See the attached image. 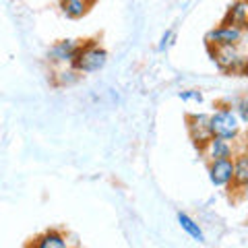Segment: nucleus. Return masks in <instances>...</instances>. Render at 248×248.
<instances>
[{
	"mask_svg": "<svg viewBox=\"0 0 248 248\" xmlns=\"http://www.w3.org/2000/svg\"><path fill=\"white\" fill-rule=\"evenodd\" d=\"M207 54L213 64L219 68L223 75L234 77H248V56L238 50V46H205Z\"/></svg>",
	"mask_w": 248,
	"mask_h": 248,
	"instance_id": "1",
	"label": "nucleus"
},
{
	"mask_svg": "<svg viewBox=\"0 0 248 248\" xmlns=\"http://www.w3.org/2000/svg\"><path fill=\"white\" fill-rule=\"evenodd\" d=\"M209 128H211L213 137L226 139V141H238L242 135V122L238 120L236 112L226 102L217 104L215 110L209 114Z\"/></svg>",
	"mask_w": 248,
	"mask_h": 248,
	"instance_id": "2",
	"label": "nucleus"
},
{
	"mask_svg": "<svg viewBox=\"0 0 248 248\" xmlns=\"http://www.w3.org/2000/svg\"><path fill=\"white\" fill-rule=\"evenodd\" d=\"M108 64V50L97 40H83L79 52H77L71 66L81 75L97 73Z\"/></svg>",
	"mask_w": 248,
	"mask_h": 248,
	"instance_id": "3",
	"label": "nucleus"
},
{
	"mask_svg": "<svg viewBox=\"0 0 248 248\" xmlns=\"http://www.w3.org/2000/svg\"><path fill=\"white\" fill-rule=\"evenodd\" d=\"M83 40H75V37H64V40H58L50 46L48 54H46V60L52 68L56 66H71V62L75 60L77 52H79Z\"/></svg>",
	"mask_w": 248,
	"mask_h": 248,
	"instance_id": "4",
	"label": "nucleus"
},
{
	"mask_svg": "<svg viewBox=\"0 0 248 248\" xmlns=\"http://www.w3.org/2000/svg\"><path fill=\"white\" fill-rule=\"evenodd\" d=\"M184 124H186V133H188L192 145L201 151L209 143V139L213 137L211 128H209V114H205V112H190V114H186Z\"/></svg>",
	"mask_w": 248,
	"mask_h": 248,
	"instance_id": "5",
	"label": "nucleus"
},
{
	"mask_svg": "<svg viewBox=\"0 0 248 248\" xmlns=\"http://www.w3.org/2000/svg\"><path fill=\"white\" fill-rule=\"evenodd\" d=\"M207 176L209 182L217 188H230L234 184V157L207 161Z\"/></svg>",
	"mask_w": 248,
	"mask_h": 248,
	"instance_id": "6",
	"label": "nucleus"
},
{
	"mask_svg": "<svg viewBox=\"0 0 248 248\" xmlns=\"http://www.w3.org/2000/svg\"><path fill=\"white\" fill-rule=\"evenodd\" d=\"M242 37H244V31L219 23L217 27L209 29L205 33V46H213V48H217V46H238L242 42Z\"/></svg>",
	"mask_w": 248,
	"mask_h": 248,
	"instance_id": "7",
	"label": "nucleus"
},
{
	"mask_svg": "<svg viewBox=\"0 0 248 248\" xmlns=\"http://www.w3.org/2000/svg\"><path fill=\"white\" fill-rule=\"evenodd\" d=\"M236 141H226V139L211 137L209 143L201 149L199 153L203 155L207 161H217V159H232L236 153Z\"/></svg>",
	"mask_w": 248,
	"mask_h": 248,
	"instance_id": "8",
	"label": "nucleus"
},
{
	"mask_svg": "<svg viewBox=\"0 0 248 248\" xmlns=\"http://www.w3.org/2000/svg\"><path fill=\"white\" fill-rule=\"evenodd\" d=\"M248 182V137L246 141L236 147L234 153V184L230 186V192H236L238 188Z\"/></svg>",
	"mask_w": 248,
	"mask_h": 248,
	"instance_id": "9",
	"label": "nucleus"
},
{
	"mask_svg": "<svg viewBox=\"0 0 248 248\" xmlns=\"http://www.w3.org/2000/svg\"><path fill=\"white\" fill-rule=\"evenodd\" d=\"M27 248H73L71 242H68V238L64 232L60 230H46L42 232L40 236H35L31 242L27 244Z\"/></svg>",
	"mask_w": 248,
	"mask_h": 248,
	"instance_id": "10",
	"label": "nucleus"
},
{
	"mask_svg": "<svg viewBox=\"0 0 248 248\" xmlns=\"http://www.w3.org/2000/svg\"><path fill=\"white\" fill-rule=\"evenodd\" d=\"M221 23L223 25L236 27L240 31H246L248 29V6H246L244 0H234V2L228 6V11H226V15H223Z\"/></svg>",
	"mask_w": 248,
	"mask_h": 248,
	"instance_id": "11",
	"label": "nucleus"
},
{
	"mask_svg": "<svg viewBox=\"0 0 248 248\" xmlns=\"http://www.w3.org/2000/svg\"><path fill=\"white\" fill-rule=\"evenodd\" d=\"M81 73L75 71L73 66H56L50 71V83L54 85L56 89H66V87H73L81 81Z\"/></svg>",
	"mask_w": 248,
	"mask_h": 248,
	"instance_id": "12",
	"label": "nucleus"
},
{
	"mask_svg": "<svg viewBox=\"0 0 248 248\" xmlns=\"http://www.w3.org/2000/svg\"><path fill=\"white\" fill-rule=\"evenodd\" d=\"M93 4H95V0H62L58 6H60V13L66 19L77 21V19H83L91 11Z\"/></svg>",
	"mask_w": 248,
	"mask_h": 248,
	"instance_id": "13",
	"label": "nucleus"
},
{
	"mask_svg": "<svg viewBox=\"0 0 248 248\" xmlns=\"http://www.w3.org/2000/svg\"><path fill=\"white\" fill-rule=\"evenodd\" d=\"M176 219H178V226L182 228L184 234H188L195 242H201V244L205 242V232H203V228L199 226L197 219H192V217L188 213H184V211H178Z\"/></svg>",
	"mask_w": 248,
	"mask_h": 248,
	"instance_id": "14",
	"label": "nucleus"
},
{
	"mask_svg": "<svg viewBox=\"0 0 248 248\" xmlns=\"http://www.w3.org/2000/svg\"><path fill=\"white\" fill-rule=\"evenodd\" d=\"M230 106H232V110L236 112L238 120L242 122V124H246V126H248V95H244V97H238V99H234V102H232Z\"/></svg>",
	"mask_w": 248,
	"mask_h": 248,
	"instance_id": "15",
	"label": "nucleus"
},
{
	"mask_svg": "<svg viewBox=\"0 0 248 248\" xmlns=\"http://www.w3.org/2000/svg\"><path fill=\"white\" fill-rule=\"evenodd\" d=\"M174 44H176V31H174V29H166V31H164V35L159 37L157 50H159V52H168Z\"/></svg>",
	"mask_w": 248,
	"mask_h": 248,
	"instance_id": "16",
	"label": "nucleus"
},
{
	"mask_svg": "<svg viewBox=\"0 0 248 248\" xmlns=\"http://www.w3.org/2000/svg\"><path fill=\"white\" fill-rule=\"evenodd\" d=\"M178 97H180L182 102H197V104H201L205 99L201 89H184V91L178 93Z\"/></svg>",
	"mask_w": 248,
	"mask_h": 248,
	"instance_id": "17",
	"label": "nucleus"
},
{
	"mask_svg": "<svg viewBox=\"0 0 248 248\" xmlns=\"http://www.w3.org/2000/svg\"><path fill=\"white\" fill-rule=\"evenodd\" d=\"M234 195H238L240 199H246V201H248V182L242 186V188H238V190L234 192Z\"/></svg>",
	"mask_w": 248,
	"mask_h": 248,
	"instance_id": "18",
	"label": "nucleus"
},
{
	"mask_svg": "<svg viewBox=\"0 0 248 248\" xmlns=\"http://www.w3.org/2000/svg\"><path fill=\"white\" fill-rule=\"evenodd\" d=\"M52 2H56V4H60V2H62V0H52Z\"/></svg>",
	"mask_w": 248,
	"mask_h": 248,
	"instance_id": "19",
	"label": "nucleus"
},
{
	"mask_svg": "<svg viewBox=\"0 0 248 248\" xmlns=\"http://www.w3.org/2000/svg\"><path fill=\"white\" fill-rule=\"evenodd\" d=\"M244 2H246V6H248V0H244Z\"/></svg>",
	"mask_w": 248,
	"mask_h": 248,
	"instance_id": "20",
	"label": "nucleus"
}]
</instances>
